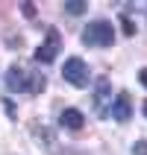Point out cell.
<instances>
[{"mask_svg": "<svg viewBox=\"0 0 147 155\" xmlns=\"http://www.w3.org/2000/svg\"><path fill=\"white\" fill-rule=\"evenodd\" d=\"M112 103H115V97H112V82H109L106 76H100V79L94 82V111L100 114V117H109Z\"/></svg>", "mask_w": 147, "mask_h": 155, "instance_id": "cell-4", "label": "cell"}, {"mask_svg": "<svg viewBox=\"0 0 147 155\" xmlns=\"http://www.w3.org/2000/svg\"><path fill=\"white\" fill-rule=\"evenodd\" d=\"M132 155H147V140H138V143L132 147Z\"/></svg>", "mask_w": 147, "mask_h": 155, "instance_id": "cell-10", "label": "cell"}, {"mask_svg": "<svg viewBox=\"0 0 147 155\" xmlns=\"http://www.w3.org/2000/svg\"><path fill=\"white\" fill-rule=\"evenodd\" d=\"M124 32H127V35H135V26H132V21H124Z\"/></svg>", "mask_w": 147, "mask_h": 155, "instance_id": "cell-11", "label": "cell"}, {"mask_svg": "<svg viewBox=\"0 0 147 155\" xmlns=\"http://www.w3.org/2000/svg\"><path fill=\"white\" fill-rule=\"evenodd\" d=\"M115 41V26L106 21V18H97L91 24L82 29V44L86 47H97V50H103V47H112Z\"/></svg>", "mask_w": 147, "mask_h": 155, "instance_id": "cell-2", "label": "cell"}, {"mask_svg": "<svg viewBox=\"0 0 147 155\" xmlns=\"http://www.w3.org/2000/svg\"><path fill=\"white\" fill-rule=\"evenodd\" d=\"M86 3H65V12H68V15H82V12H86Z\"/></svg>", "mask_w": 147, "mask_h": 155, "instance_id": "cell-9", "label": "cell"}, {"mask_svg": "<svg viewBox=\"0 0 147 155\" xmlns=\"http://www.w3.org/2000/svg\"><path fill=\"white\" fill-rule=\"evenodd\" d=\"M62 76H65V82H71L74 88H86L88 85V64L79 59V56H71V59H65Z\"/></svg>", "mask_w": 147, "mask_h": 155, "instance_id": "cell-3", "label": "cell"}, {"mask_svg": "<svg viewBox=\"0 0 147 155\" xmlns=\"http://www.w3.org/2000/svg\"><path fill=\"white\" fill-rule=\"evenodd\" d=\"M109 117L118 123H127L132 117V103H130V94H115V103H112V111H109Z\"/></svg>", "mask_w": 147, "mask_h": 155, "instance_id": "cell-6", "label": "cell"}, {"mask_svg": "<svg viewBox=\"0 0 147 155\" xmlns=\"http://www.w3.org/2000/svg\"><path fill=\"white\" fill-rule=\"evenodd\" d=\"M59 47H62L59 32H56V29H50V32H47V38L41 41V47L35 50V61H38V64H50V61L59 56Z\"/></svg>", "mask_w": 147, "mask_h": 155, "instance_id": "cell-5", "label": "cell"}, {"mask_svg": "<svg viewBox=\"0 0 147 155\" xmlns=\"http://www.w3.org/2000/svg\"><path fill=\"white\" fill-rule=\"evenodd\" d=\"M44 85H47V79H44L41 70H30L24 64H12L6 70V88L12 94H26V97H35L41 94Z\"/></svg>", "mask_w": 147, "mask_h": 155, "instance_id": "cell-1", "label": "cell"}, {"mask_svg": "<svg viewBox=\"0 0 147 155\" xmlns=\"http://www.w3.org/2000/svg\"><path fill=\"white\" fill-rule=\"evenodd\" d=\"M59 126H65V129H71V132H79L82 126H86V117H82V111H79V108H62Z\"/></svg>", "mask_w": 147, "mask_h": 155, "instance_id": "cell-7", "label": "cell"}, {"mask_svg": "<svg viewBox=\"0 0 147 155\" xmlns=\"http://www.w3.org/2000/svg\"><path fill=\"white\" fill-rule=\"evenodd\" d=\"M141 108H144V117H147V100H144V105H141Z\"/></svg>", "mask_w": 147, "mask_h": 155, "instance_id": "cell-13", "label": "cell"}, {"mask_svg": "<svg viewBox=\"0 0 147 155\" xmlns=\"http://www.w3.org/2000/svg\"><path fill=\"white\" fill-rule=\"evenodd\" d=\"M33 132H35V138H38V140H35L38 147H44V149H47V152H59V147L53 143V140H56V138H53V132L47 129V126H35Z\"/></svg>", "mask_w": 147, "mask_h": 155, "instance_id": "cell-8", "label": "cell"}, {"mask_svg": "<svg viewBox=\"0 0 147 155\" xmlns=\"http://www.w3.org/2000/svg\"><path fill=\"white\" fill-rule=\"evenodd\" d=\"M138 82H141V85L147 88V68H144V70H141V73H138Z\"/></svg>", "mask_w": 147, "mask_h": 155, "instance_id": "cell-12", "label": "cell"}]
</instances>
